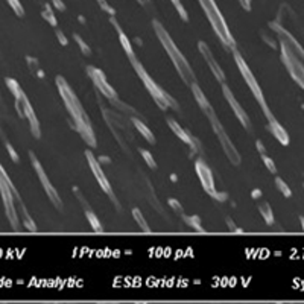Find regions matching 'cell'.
Masks as SVG:
<instances>
[{
	"instance_id": "6da1fadb",
	"label": "cell",
	"mask_w": 304,
	"mask_h": 304,
	"mask_svg": "<svg viewBox=\"0 0 304 304\" xmlns=\"http://www.w3.org/2000/svg\"><path fill=\"white\" fill-rule=\"evenodd\" d=\"M56 87L59 91V96L73 120V125L76 131L79 132V135L83 137V140L87 143L90 148H96V137H94V131L91 127V122L88 119L87 113L84 110V107L81 105V100L78 99V96L75 94V91L70 88L67 84V81L63 76H56Z\"/></svg>"
},
{
	"instance_id": "7a4b0ae2",
	"label": "cell",
	"mask_w": 304,
	"mask_h": 304,
	"mask_svg": "<svg viewBox=\"0 0 304 304\" xmlns=\"http://www.w3.org/2000/svg\"><path fill=\"white\" fill-rule=\"evenodd\" d=\"M154 31H155V34H157V37H158V40H160V43L161 46L165 47V50L168 52V55H169V58H171V61L174 63L175 69H176V72H178V75L181 76V79L186 83V86H192L193 83H196V79H195V73H193V70H192V67H190V64H189V61L186 59V56L181 53V50L176 47V44L174 43V40L171 38V35L168 34V31L165 29V26L160 23V22H154Z\"/></svg>"
},
{
	"instance_id": "3957f363",
	"label": "cell",
	"mask_w": 304,
	"mask_h": 304,
	"mask_svg": "<svg viewBox=\"0 0 304 304\" xmlns=\"http://www.w3.org/2000/svg\"><path fill=\"white\" fill-rule=\"evenodd\" d=\"M131 61V64H132V67H134V70H135V73L138 75V78L143 81V84H145V87L146 90L149 91V94L152 96V99L157 102V105L161 108V110H168L169 107H172L175 110H178V102L175 100L174 97L169 94V93H166L163 88L160 87V86H157L155 84V81L149 76V73L145 70V67L141 66V63L135 58V53L134 55H131L128 56Z\"/></svg>"
},
{
	"instance_id": "277c9868",
	"label": "cell",
	"mask_w": 304,
	"mask_h": 304,
	"mask_svg": "<svg viewBox=\"0 0 304 304\" xmlns=\"http://www.w3.org/2000/svg\"><path fill=\"white\" fill-rule=\"evenodd\" d=\"M199 3H201L202 9H204L207 18H209V22H210L213 31L216 32V35L219 37V40L222 42V44H224L227 49L234 50V49H236V42H234V38H233V35H231V32H230L227 23H225L224 15L220 14L217 5L215 3V0H199Z\"/></svg>"
},
{
	"instance_id": "5b68a950",
	"label": "cell",
	"mask_w": 304,
	"mask_h": 304,
	"mask_svg": "<svg viewBox=\"0 0 304 304\" xmlns=\"http://www.w3.org/2000/svg\"><path fill=\"white\" fill-rule=\"evenodd\" d=\"M6 86L8 88L12 91L14 97H15V108L20 114V117L23 119H28L29 120V125H31V131L34 134L35 138H40L42 137V131H40V124H38V119L32 110V105L28 99V96L25 94V91L22 90V87L18 86V83L15 79H11V78H6Z\"/></svg>"
},
{
	"instance_id": "8992f818",
	"label": "cell",
	"mask_w": 304,
	"mask_h": 304,
	"mask_svg": "<svg viewBox=\"0 0 304 304\" xmlns=\"http://www.w3.org/2000/svg\"><path fill=\"white\" fill-rule=\"evenodd\" d=\"M204 113H206V116H207V117H209V120H210V125H212V128H213L215 134H216L217 140H219V143H220V146H222V149H224V152H225L227 158L231 161V165L239 166V165H240V161H242L240 154H239L237 148L234 146V143L231 141V138L228 137V134L225 132L224 127H222V124L219 122V119H217V116H216V113H215V110H213V107L206 108V110H204Z\"/></svg>"
},
{
	"instance_id": "52a82bcc",
	"label": "cell",
	"mask_w": 304,
	"mask_h": 304,
	"mask_svg": "<svg viewBox=\"0 0 304 304\" xmlns=\"http://www.w3.org/2000/svg\"><path fill=\"white\" fill-rule=\"evenodd\" d=\"M0 195H2V199H3L6 216L9 219L12 228H17L18 227V217H17L14 198L18 196V192L15 190L14 184L11 183V179L8 178V175H6L5 169L2 166H0Z\"/></svg>"
},
{
	"instance_id": "ba28073f",
	"label": "cell",
	"mask_w": 304,
	"mask_h": 304,
	"mask_svg": "<svg viewBox=\"0 0 304 304\" xmlns=\"http://www.w3.org/2000/svg\"><path fill=\"white\" fill-rule=\"evenodd\" d=\"M233 56H234V61H236V64H237V69L240 70V73H242V76H244V79H245L247 86H248V88L251 90V93L254 94L256 100L260 104V107H261V110H263V113H265V116H266V114H269V113H271V110H269V107H268V104H266V100H265V96H263V91H261L260 86H259V81H257V79H256V76L253 75V72H251V69L248 67L247 61L242 58V55H240L236 49L233 50Z\"/></svg>"
},
{
	"instance_id": "9c48e42d",
	"label": "cell",
	"mask_w": 304,
	"mask_h": 304,
	"mask_svg": "<svg viewBox=\"0 0 304 304\" xmlns=\"http://www.w3.org/2000/svg\"><path fill=\"white\" fill-rule=\"evenodd\" d=\"M280 49H281V61L285 67L288 69L289 75L292 79L304 90V64L303 61L289 49V46L285 42H280Z\"/></svg>"
},
{
	"instance_id": "30bf717a",
	"label": "cell",
	"mask_w": 304,
	"mask_h": 304,
	"mask_svg": "<svg viewBox=\"0 0 304 304\" xmlns=\"http://www.w3.org/2000/svg\"><path fill=\"white\" fill-rule=\"evenodd\" d=\"M195 171H196V175H198V178L201 181V186L206 190V193H209L212 198H215L217 202H224L227 199V193L216 190L215 179H213V172L209 168V165L204 160L198 158L195 161Z\"/></svg>"
},
{
	"instance_id": "8fae6325",
	"label": "cell",
	"mask_w": 304,
	"mask_h": 304,
	"mask_svg": "<svg viewBox=\"0 0 304 304\" xmlns=\"http://www.w3.org/2000/svg\"><path fill=\"white\" fill-rule=\"evenodd\" d=\"M86 158H87L88 161V166H90V169H91V172L94 175V178H96V181H97V184L100 186V189L114 201V206H116V209H120V204H119V201H117V198H116V195L113 193V189H111V184H110V181H108V178H107V175L104 174V171H102V165H100V161H97L96 158H94V155L90 152V151H86Z\"/></svg>"
},
{
	"instance_id": "7c38bea8",
	"label": "cell",
	"mask_w": 304,
	"mask_h": 304,
	"mask_svg": "<svg viewBox=\"0 0 304 304\" xmlns=\"http://www.w3.org/2000/svg\"><path fill=\"white\" fill-rule=\"evenodd\" d=\"M31 160H32V165H34V169H35V172L38 175V178H40V183L43 184L44 190H46V193H47V196H49V199L52 201V204L56 207V209H63V201H61V198H59V195H58V192L55 190V187L52 186V183L49 181V178H47V175L44 172L43 166L40 165V161L37 160V157H35V154L34 152H31Z\"/></svg>"
},
{
	"instance_id": "4fadbf2b",
	"label": "cell",
	"mask_w": 304,
	"mask_h": 304,
	"mask_svg": "<svg viewBox=\"0 0 304 304\" xmlns=\"http://www.w3.org/2000/svg\"><path fill=\"white\" fill-rule=\"evenodd\" d=\"M87 75L90 76V79L93 81V84L96 86V88H97L105 97H108L110 100L117 99L116 90L110 86V83L107 81V78H105V75H104V72H102L100 69H96V67H93V66H88Z\"/></svg>"
},
{
	"instance_id": "5bb4252c",
	"label": "cell",
	"mask_w": 304,
	"mask_h": 304,
	"mask_svg": "<svg viewBox=\"0 0 304 304\" xmlns=\"http://www.w3.org/2000/svg\"><path fill=\"white\" fill-rule=\"evenodd\" d=\"M222 93H224V96H225L227 102L230 104L231 110L234 111L236 117H237V119H239V122L244 125V128H245L247 131H251V120H250V117H248L247 111L242 108V105L237 102V99L234 97V94L231 93V90L227 87L225 84H222Z\"/></svg>"
},
{
	"instance_id": "9a60e30c",
	"label": "cell",
	"mask_w": 304,
	"mask_h": 304,
	"mask_svg": "<svg viewBox=\"0 0 304 304\" xmlns=\"http://www.w3.org/2000/svg\"><path fill=\"white\" fill-rule=\"evenodd\" d=\"M168 125H169V128L172 130L175 135L178 137V138H181L186 145H189L190 146V151H192V154H190V157L195 154V152H198V154H202V148H201V143H199V140L196 138V137H193L190 132H187V131L184 130V128H181L175 120L172 119H168Z\"/></svg>"
},
{
	"instance_id": "2e32d148",
	"label": "cell",
	"mask_w": 304,
	"mask_h": 304,
	"mask_svg": "<svg viewBox=\"0 0 304 304\" xmlns=\"http://www.w3.org/2000/svg\"><path fill=\"white\" fill-rule=\"evenodd\" d=\"M269 26H271V28L274 29V32L278 35L280 42H285V43L288 44V46H289V49H291V50H292V52H294V53H295V55H297V56H298V58H300V59L304 63L303 46H301V44L298 43V42L291 35V32H288V31H286L285 28H281L278 23H271Z\"/></svg>"
},
{
	"instance_id": "e0dca14e",
	"label": "cell",
	"mask_w": 304,
	"mask_h": 304,
	"mask_svg": "<svg viewBox=\"0 0 304 304\" xmlns=\"http://www.w3.org/2000/svg\"><path fill=\"white\" fill-rule=\"evenodd\" d=\"M198 49H199L201 55L204 56L206 63L209 64V67H210V70H212L213 76L216 78L217 83L225 84V73H224V70L220 69V66L217 64V61L215 59V56H213V53H212L210 47L204 43V42H199V43H198Z\"/></svg>"
},
{
	"instance_id": "ac0fdd59",
	"label": "cell",
	"mask_w": 304,
	"mask_h": 304,
	"mask_svg": "<svg viewBox=\"0 0 304 304\" xmlns=\"http://www.w3.org/2000/svg\"><path fill=\"white\" fill-rule=\"evenodd\" d=\"M266 120H268V125H269V131L271 134L283 145V146H288L289 145V134L286 132V130L278 124V120L274 117L272 113L266 114Z\"/></svg>"
},
{
	"instance_id": "d6986e66",
	"label": "cell",
	"mask_w": 304,
	"mask_h": 304,
	"mask_svg": "<svg viewBox=\"0 0 304 304\" xmlns=\"http://www.w3.org/2000/svg\"><path fill=\"white\" fill-rule=\"evenodd\" d=\"M190 88H192V93H193L195 100L198 102V105L201 107V110H202V111H204L206 108H210V107H212V105H210V102L207 100L206 94L202 93V90H201V87H199L196 83H193V84L190 86Z\"/></svg>"
},
{
	"instance_id": "ffe728a7",
	"label": "cell",
	"mask_w": 304,
	"mask_h": 304,
	"mask_svg": "<svg viewBox=\"0 0 304 304\" xmlns=\"http://www.w3.org/2000/svg\"><path fill=\"white\" fill-rule=\"evenodd\" d=\"M132 124H134V127L137 128V131H138V132H140V134H141V135H143V137H145L151 145H154V143H155V135L152 134V131L149 130L143 122H140L138 119L132 117Z\"/></svg>"
},
{
	"instance_id": "44dd1931",
	"label": "cell",
	"mask_w": 304,
	"mask_h": 304,
	"mask_svg": "<svg viewBox=\"0 0 304 304\" xmlns=\"http://www.w3.org/2000/svg\"><path fill=\"white\" fill-rule=\"evenodd\" d=\"M257 207H259V212H260V215L265 219V222L268 225H272L274 224V215H272L271 206L266 201H260V202H257Z\"/></svg>"
},
{
	"instance_id": "7402d4cb",
	"label": "cell",
	"mask_w": 304,
	"mask_h": 304,
	"mask_svg": "<svg viewBox=\"0 0 304 304\" xmlns=\"http://www.w3.org/2000/svg\"><path fill=\"white\" fill-rule=\"evenodd\" d=\"M17 202H18V206H20V209H22V216H23L25 227H26L29 231H37V227H35L34 220H32L31 216L28 215V210H26V207H25V204L22 202V199H20V198H17Z\"/></svg>"
},
{
	"instance_id": "603a6c76",
	"label": "cell",
	"mask_w": 304,
	"mask_h": 304,
	"mask_svg": "<svg viewBox=\"0 0 304 304\" xmlns=\"http://www.w3.org/2000/svg\"><path fill=\"white\" fill-rule=\"evenodd\" d=\"M132 216H134L135 222H137V225L141 228V231H143V233H151V228H149V225H148L146 219H145V216L141 215V212H140L138 209H134V210H132Z\"/></svg>"
},
{
	"instance_id": "cb8c5ba5",
	"label": "cell",
	"mask_w": 304,
	"mask_h": 304,
	"mask_svg": "<svg viewBox=\"0 0 304 304\" xmlns=\"http://www.w3.org/2000/svg\"><path fill=\"white\" fill-rule=\"evenodd\" d=\"M183 219H184L186 224H187L189 227H192L193 230H196V231H199V233H206V230H204L202 225H201V219L198 216H187V215H184Z\"/></svg>"
},
{
	"instance_id": "d4e9b609",
	"label": "cell",
	"mask_w": 304,
	"mask_h": 304,
	"mask_svg": "<svg viewBox=\"0 0 304 304\" xmlns=\"http://www.w3.org/2000/svg\"><path fill=\"white\" fill-rule=\"evenodd\" d=\"M86 217H87L88 224L93 227V230H94L96 233H100V231H102V225H100V222H99V219L96 217V215L91 212V209H86Z\"/></svg>"
},
{
	"instance_id": "484cf974",
	"label": "cell",
	"mask_w": 304,
	"mask_h": 304,
	"mask_svg": "<svg viewBox=\"0 0 304 304\" xmlns=\"http://www.w3.org/2000/svg\"><path fill=\"white\" fill-rule=\"evenodd\" d=\"M275 186H277V189L283 193V196H286V198H289L291 195H292V192H291V189H289V186L281 179V178H275Z\"/></svg>"
},
{
	"instance_id": "4316f807",
	"label": "cell",
	"mask_w": 304,
	"mask_h": 304,
	"mask_svg": "<svg viewBox=\"0 0 304 304\" xmlns=\"http://www.w3.org/2000/svg\"><path fill=\"white\" fill-rule=\"evenodd\" d=\"M26 61H28V64H29V69L34 72V73H37L40 78H43L44 73L40 70V66H38V61L37 59H34V58H31V56H28L26 58Z\"/></svg>"
},
{
	"instance_id": "83f0119b",
	"label": "cell",
	"mask_w": 304,
	"mask_h": 304,
	"mask_svg": "<svg viewBox=\"0 0 304 304\" xmlns=\"http://www.w3.org/2000/svg\"><path fill=\"white\" fill-rule=\"evenodd\" d=\"M73 38H75V42L78 43V46H79V49L83 50V53H84L86 56H90V55H91V50H90V47H88V44L86 43V42H84V40H83V38H81L79 35H76V34L73 35Z\"/></svg>"
},
{
	"instance_id": "f1b7e54d",
	"label": "cell",
	"mask_w": 304,
	"mask_h": 304,
	"mask_svg": "<svg viewBox=\"0 0 304 304\" xmlns=\"http://www.w3.org/2000/svg\"><path fill=\"white\" fill-rule=\"evenodd\" d=\"M140 154H141V157L145 158V161H146V165L151 168V169H155L157 168V165H155V160L152 158V155L146 151V149H140Z\"/></svg>"
},
{
	"instance_id": "f546056e",
	"label": "cell",
	"mask_w": 304,
	"mask_h": 304,
	"mask_svg": "<svg viewBox=\"0 0 304 304\" xmlns=\"http://www.w3.org/2000/svg\"><path fill=\"white\" fill-rule=\"evenodd\" d=\"M172 3L175 5V8H176V11H178V14H179V17L184 20V22H187L189 20V15H187V12H186V9L183 8V5H181V2L179 0H171Z\"/></svg>"
},
{
	"instance_id": "4dcf8cb0",
	"label": "cell",
	"mask_w": 304,
	"mask_h": 304,
	"mask_svg": "<svg viewBox=\"0 0 304 304\" xmlns=\"http://www.w3.org/2000/svg\"><path fill=\"white\" fill-rule=\"evenodd\" d=\"M260 157H261V160H263V163L266 165V168H268V169H269V171H271L272 174H275V172H277L275 163H274V161H272V160H271V158H269V157H268L266 154H261Z\"/></svg>"
},
{
	"instance_id": "1f68e13d",
	"label": "cell",
	"mask_w": 304,
	"mask_h": 304,
	"mask_svg": "<svg viewBox=\"0 0 304 304\" xmlns=\"http://www.w3.org/2000/svg\"><path fill=\"white\" fill-rule=\"evenodd\" d=\"M8 3L12 6V9L15 11V14H17V15L23 17L25 11H23V8H22V5H20V2H18V0H8Z\"/></svg>"
},
{
	"instance_id": "d6a6232c",
	"label": "cell",
	"mask_w": 304,
	"mask_h": 304,
	"mask_svg": "<svg viewBox=\"0 0 304 304\" xmlns=\"http://www.w3.org/2000/svg\"><path fill=\"white\" fill-rule=\"evenodd\" d=\"M168 202H169V206H171V207L174 209V212H176V213H178V215H179L181 217L184 216V210H183L181 204H179V202H178L176 199H169Z\"/></svg>"
},
{
	"instance_id": "836d02e7",
	"label": "cell",
	"mask_w": 304,
	"mask_h": 304,
	"mask_svg": "<svg viewBox=\"0 0 304 304\" xmlns=\"http://www.w3.org/2000/svg\"><path fill=\"white\" fill-rule=\"evenodd\" d=\"M43 17L46 18V20H47V22H49V23H50V25H52V26H56V20H55V15H53V14L50 12V9H49V8H47V9H44V11H43Z\"/></svg>"
},
{
	"instance_id": "e575fe53",
	"label": "cell",
	"mask_w": 304,
	"mask_h": 304,
	"mask_svg": "<svg viewBox=\"0 0 304 304\" xmlns=\"http://www.w3.org/2000/svg\"><path fill=\"white\" fill-rule=\"evenodd\" d=\"M6 148H8V152H9L11 160H12L14 163H18V161H20V158H18V154L15 152V149H14L9 143H6Z\"/></svg>"
},
{
	"instance_id": "d590c367",
	"label": "cell",
	"mask_w": 304,
	"mask_h": 304,
	"mask_svg": "<svg viewBox=\"0 0 304 304\" xmlns=\"http://www.w3.org/2000/svg\"><path fill=\"white\" fill-rule=\"evenodd\" d=\"M227 225H228V228H230V231H236V233H244L242 230H239L237 227H236V224L230 219V217H227Z\"/></svg>"
},
{
	"instance_id": "8d00e7d4",
	"label": "cell",
	"mask_w": 304,
	"mask_h": 304,
	"mask_svg": "<svg viewBox=\"0 0 304 304\" xmlns=\"http://www.w3.org/2000/svg\"><path fill=\"white\" fill-rule=\"evenodd\" d=\"M56 37H58L59 43L63 44V46H67V38L63 35V32H61V31H56Z\"/></svg>"
},
{
	"instance_id": "74e56055",
	"label": "cell",
	"mask_w": 304,
	"mask_h": 304,
	"mask_svg": "<svg viewBox=\"0 0 304 304\" xmlns=\"http://www.w3.org/2000/svg\"><path fill=\"white\" fill-rule=\"evenodd\" d=\"M256 148H257V151L260 152V155H261V154H266V149H265L263 143H261V141H259V140L256 141Z\"/></svg>"
},
{
	"instance_id": "f35d334b",
	"label": "cell",
	"mask_w": 304,
	"mask_h": 304,
	"mask_svg": "<svg viewBox=\"0 0 304 304\" xmlns=\"http://www.w3.org/2000/svg\"><path fill=\"white\" fill-rule=\"evenodd\" d=\"M53 3H55V6H56L58 9H66V8H64V3H63L61 0H53Z\"/></svg>"
},
{
	"instance_id": "ab89813d",
	"label": "cell",
	"mask_w": 304,
	"mask_h": 304,
	"mask_svg": "<svg viewBox=\"0 0 304 304\" xmlns=\"http://www.w3.org/2000/svg\"><path fill=\"white\" fill-rule=\"evenodd\" d=\"M260 196H261V192L259 190V189H256V190L253 192V198H254V199H257V198H260Z\"/></svg>"
},
{
	"instance_id": "60d3db41",
	"label": "cell",
	"mask_w": 304,
	"mask_h": 304,
	"mask_svg": "<svg viewBox=\"0 0 304 304\" xmlns=\"http://www.w3.org/2000/svg\"><path fill=\"white\" fill-rule=\"evenodd\" d=\"M99 161H100V165H102V163H110V158H108V157H100Z\"/></svg>"
},
{
	"instance_id": "b9f144b4",
	"label": "cell",
	"mask_w": 304,
	"mask_h": 304,
	"mask_svg": "<svg viewBox=\"0 0 304 304\" xmlns=\"http://www.w3.org/2000/svg\"><path fill=\"white\" fill-rule=\"evenodd\" d=\"M138 2H140L141 5H148V3H149V0H138Z\"/></svg>"
},
{
	"instance_id": "7bdbcfd3",
	"label": "cell",
	"mask_w": 304,
	"mask_h": 304,
	"mask_svg": "<svg viewBox=\"0 0 304 304\" xmlns=\"http://www.w3.org/2000/svg\"><path fill=\"white\" fill-rule=\"evenodd\" d=\"M300 222H301V227H303V231H304V217H300Z\"/></svg>"
},
{
	"instance_id": "ee69618b",
	"label": "cell",
	"mask_w": 304,
	"mask_h": 304,
	"mask_svg": "<svg viewBox=\"0 0 304 304\" xmlns=\"http://www.w3.org/2000/svg\"><path fill=\"white\" fill-rule=\"evenodd\" d=\"M171 179H172V181H176V175H171Z\"/></svg>"
}]
</instances>
